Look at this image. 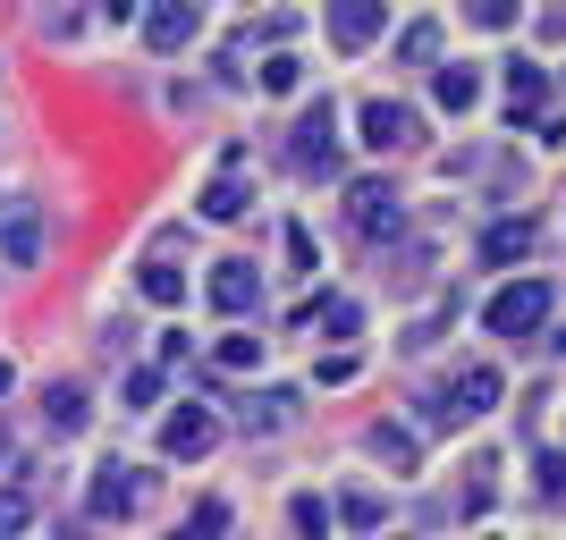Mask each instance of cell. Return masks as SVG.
<instances>
[{
  "mask_svg": "<svg viewBox=\"0 0 566 540\" xmlns=\"http://www.w3.org/2000/svg\"><path fill=\"white\" fill-rule=\"evenodd\" d=\"M465 18L482 25V34H507V25H516V0H473Z\"/></svg>",
  "mask_w": 566,
  "mask_h": 540,
  "instance_id": "obj_29",
  "label": "cell"
},
{
  "mask_svg": "<svg viewBox=\"0 0 566 540\" xmlns=\"http://www.w3.org/2000/svg\"><path fill=\"white\" fill-rule=\"evenodd\" d=\"M94 423V389H85V380H43V431L51 440H76V431Z\"/></svg>",
  "mask_w": 566,
  "mask_h": 540,
  "instance_id": "obj_10",
  "label": "cell"
},
{
  "mask_svg": "<svg viewBox=\"0 0 566 540\" xmlns=\"http://www.w3.org/2000/svg\"><path fill=\"white\" fill-rule=\"evenodd\" d=\"M533 481H542V498H566V447H549L542 465H533Z\"/></svg>",
  "mask_w": 566,
  "mask_h": 540,
  "instance_id": "obj_31",
  "label": "cell"
},
{
  "mask_svg": "<svg viewBox=\"0 0 566 540\" xmlns=\"http://www.w3.org/2000/svg\"><path fill=\"white\" fill-rule=\"evenodd\" d=\"M9 380H18V372H9V363H0V398H9Z\"/></svg>",
  "mask_w": 566,
  "mask_h": 540,
  "instance_id": "obj_33",
  "label": "cell"
},
{
  "mask_svg": "<svg viewBox=\"0 0 566 540\" xmlns=\"http://www.w3.org/2000/svg\"><path fill=\"white\" fill-rule=\"evenodd\" d=\"M212 447H220V414H212V405H169V414H161V456H169V465H203V456H212Z\"/></svg>",
  "mask_w": 566,
  "mask_h": 540,
  "instance_id": "obj_4",
  "label": "cell"
},
{
  "mask_svg": "<svg viewBox=\"0 0 566 540\" xmlns=\"http://www.w3.org/2000/svg\"><path fill=\"white\" fill-rule=\"evenodd\" d=\"M431 102H440V110H473V102H482V68H465V60L431 68Z\"/></svg>",
  "mask_w": 566,
  "mask_h": 540,
  "instance_id": "obj_19",
  "label": "cell"
},
{
  "mask_svg": "<svg viewBox=\"0 0 566 540\" xmlns=\"http://www.w3.org/2000/svg\"><path fill=\"white\" fill-rule=\"evenodd\" d=\"M313 321L331 329V338H355V329H364V305H355V296H331V305H313Z\"/></svg>",
  "mask_w": 566,
  "mask_h": 540,
  "instance_id": "obj_25",
  "label": "cell"
},
{
  "mask_svg": "<svg viewBox=\"0 0 566 540\" xmlns=\"http://www.w3.org/2000/svg\"><path fill=\"white\" fill-rule=\"evenodd\" d=\"M380 25H389L380 0H338V9H331V43L338 51H364V43H380Z\"/></svg>",
  "mask_w": 566,
  "mask_h": 540,
  "instance_id": "obj_16",
  "label": "cell"
},
{
  "mask_svg": "<svg viewBox=\"0 0 566 540\" xmlns=\"http://www.w3.org/2000/svg\"><path fill=\"white\" fill-rule=\"evenodd\" d=\"M338 523H347V532H380V523H389V498L373 490V481H355V490H338V507H331Z\"/></svg>",
  "mask_w": 566,
  "mask_h": 540,
  "instance_id": "obj_18",
  "label": "cell"
},
{
  "mask_svg": "<svg viewBox=\"0 0 566 540\" xmlns=\"http://www.w3.org/2000/svg\"><path fill=\"white\" fill-rule=\"evenodd\" d=\"M195 34H203V9H187V0H144V43L153 51H187Z\"/></svg>",
  "mask_w": 566,
  "mask_h": 540,
  "instance_id": "obj_11",
  "label": "cell"
},
{
  "mask_svg": "<svg viewBox=\"0 0 566 540\" xmlns=\"http://www.w3.org/2000/svg\"><path fill=\"white\" fill-rule=\"evenodd\" d=\"M85 507H94V516H118V523H127V516H144V507H153V473H144V465H118V456H111V465L94 473Z\"/></svg>",
  "mask_w": 566,
  "mask_h": 540,
  "instance_id": "obj_7",
  "label": "cell"
},
{
  "mask_svg": "<svg viewBox=\"0 0 566 540\" xmlns=\"http://www.w3.org/2000/svg\"><path fill=\"white\" fill-rule=\"evenodd\" d=\"M287 523H296V540H331V507H322V498H313V490H296V498H287Z\"/></svg>",
  "mask_w": 566,
  "mask_h": 540,
  "instance_id": "obj_23",
  "label": "cell"
},
{
  "mask_svg": "<svg viewBox=\"0 0 566 540\" xmlns=\"http://www.w3.org/2000/svg\"><path fill=\"white\" fill-rule=\"evenodd\" d=\"M0 465H9V431H0Z\"/></svg>",
  "mask_w": 566,
  "mask_h": 540,
  "instance_id": "obj_34",
  "label": "cell"
},
{
  "mask_svg": "<svg viewBox=\"0 0 566 540\" xmlns=\"http://www.w3.org/2000/svg\"><path fill=\"white\" fill-rule=\"evenodd\" d=\"M161 363H136V372H127V405H161Z\"/></svg>",
  "mask_w": 566,
  "mask_h": 540,
  "instance_id": "obj_28",
  "label": "cell"
},
{
  "mask_svg": "<svg viewBox=\"0 0 566 540\" xmlns=\"http://www.w3.org/2000/svg\"><path fill=\"white\" fill-rule=\"evenodd\" d=\"M507 118H549V68L542 60H507Z\"/></svg>",
  "mask_w": 566,
  "mask_h": 540,
  "instance_id": "obj_14",
  "label": "cell"
},
{
  "mask_svg": "<svg viewBox=\"0 0 566 540\" xmlns=\"http://www.w3.org/2000/svg\"><path fill=\"white\" fill-rule=\"evenodd\" d=\"M187 229H161L153 245H144L136 262V287H144V305H187Z\"/></svg>",
  "mask_w": 566,
  "mask_h": 540,
  "instance_id": "obj_3",
  "label": "cell"
},
{
  "mask_svg": "<svg viewBox=\"0 0 566 540\" xmlns=\"http://www.w3.org/2000/svg\"><path fill=\"white\" fill-rule=\"evenodd\" d=\"M499 398H507V380H499V363H465V372L449 380V405H457V423H473V414H491Z\"/></svg>",
  "mask_w": 566,
  "mask_h": 540,
  "instance_id": "obj_13",
  "label": "cell"
},
{
  "mask_svg": "<svg viewBox=\"0 0 566 540\" xmlns=\"http://www.w3.org/2000/svg\"><path fill=\"white\" fill-rule=\"evenodd\" d=\"M355 127H364V144H373L380 161H389V152H415V144H423V118L406 110V102H389V94L355 102Z\"/></svg>",
  "mask_w": 566,
  "mask_h": 540,
  "instance_id": "obj_6",
  "label": "cell"
},
{
  "mask_svg": "<svg viewBox=\"0 0 566 540\" xmlns=\"http://www.w3.org/2000/svg\"><path fill=\"white\" fill-rule=\"evenodd\" d=\"M491 481H499V465L482 456V465H473V481H465V516H491Z\"/></svg>",
  "mask_w": 566,
  "mask_h": 540,
  "instance_id": "obj_30",
  "label": "cell"
},
{
  "mask_svg": "<svg viewBox=\"0 0 566 540\" xmlns=\"http://www.w3.org/2000/svg\"><path fill=\"white\" fill-rule=\"evenodd\" d=\"M220 532H229V498H203V507L178 523V540H220Z\"/></svg>",
  "mask_w": 566,
  "mask_h": 540,
  "instance_id": "obj_24",
  "label": "cell"
},
{
  "mask_svg": "<svg viewBox=\"0 0 566 540\" xmlns=\"http://www.w3.org/2000/svg\"><path fill=\"white\" fill-rule=\"evenodd\" d=\"M229 321H245V313H262V271L245 254H229V262H212V287H203Z\"/></svg>",
  "mask_w": 566,
  "mask_h": 540,
  "instance_id": "obj_9",
  "label": "cell"
},
{
  "mask_svg": "<svg viewBox=\"0 0 566 540\" xmlns=\"http://www.w3.org/2000/svg\"><path fill=\"white\" fill-rule=\"evenodd\" d=\"M34 25H43V43H76V25H85V18H76V9H43Z\"/></svg>",
  "mask_w": 566,
  "mask_h": 540,
  "instance_id": "obj_32",
  "label": "cell"
},
{
  "mask_svg": "<svg viewBox=\"0 0 566 540\" xmlns=\"http://www.w3.org/2000/svg\"><path fill=\"white\" fill-rule=\"evenodd\" d=\"M398 60H406V68H431V60H440V18H415V25H406V34H398Z\"/></svg>",
  "mask_w": 566,
  "mask_h": 540,
  "instance_id": "obj_22",
  "label": "cell"
},
{
  "mask_svg": "<svg viewBox=\"0 0 566 540\" xmlns=\"http://www.w3.org/2000/svg\"><path fill=\"white\" fill-rule=\"evenodd\" d=\"M287 161L305 169V178H338V102H305L296 110V136H287Z\"/></svg>",
  "mask_w": 566,
  "mask_h": 540,
  "instance_id": "obj_1",
  "label": "cell"
},
{
  "mask_svg": "<svg viewBox=\"0 0 566 540\" xmlns=\"http://www.w3.org/2000/svg\"><path fill=\"white\" fill-rule=\"evenodd\" d=\"M347 220H355V236H398V220H406V203H398V187H389V169H373V178H347Z\"/></svg>",
  "mask_w": 566,
  "mask_h": 540,
  "instance_id": "obj_5",
  "label": "cell"
},
{
  "mask_svg": "<svg viewBox=\"0 0 566 540\" xmlns=\"http://www.w3.org/2000/svg\"><path fill=\"white\" fill-rule=\"evenodd\" d=\"M296 76H305V68H296L287 51H271V60L254 68V85H262V94H296Z\"/></svg>",
  "mask_w": 566,
  "mask_h": 540,
  "instance_id": "obj_26",
  "label": "cell"
},
{
  "mask_svg": "<svg viewBox=\"0 0 566 540\" xmlns=\"http://www.w3.org/2000/svg\"><path fill=\"white\" fill-rule=\"evenodd\" d=\"M296 405H305L296 389H254V398L237 405V431H245V440H280V431L296 423Z\"/></svg>",
  "mask_w": 566,
  "mask_h": 540,
  "instance_id": "obj_12",
  "label": "cell"
},
{
  "mask_svg": "<svg viewBox=\"0 0 566 540\" xmlns=\"http://www.w3.org/2000/svg\"><path fill=\"white\" fill-rule=\"evenodd\" d=\"M364 447H373L398 481H415V465H423V447H415V431H406V423H373V431H364Z\"/></svg>",
  "mask_w": 566,
  "mask_h": 540,
  "instance_id": "obj_17",
  "label": "cell"
},
{
  "mask_svg": "<svg viewBox=\"0 0 566 540\" xmlns=\"http://www.w3.org/2000/svg\"><path fill=\"white\" fill-rule=\"evenodd\" d=\"M533 254V220H491V229H482V262H524Z\"/></svg>",
  "mask_w": 566,
  "mask_h": 540,
  "instance_id": "obj_20",
  "label": "cell"
},
{
  "mask_svg": "<svg viewBox=\"0 0 566 540\" xmlns=\"http://www.w3.org/2000/svg\"><path fill=\"white\" fill-rule=\"evenodd\" d=\"M482 321H491V338H507V347H516V338H542L549 329V279H507Z\"/></svg>",
  "mask_w": 566,
  "mask_h": 540,
  "instance_id": "obj_2",
  "label": "cell"
},
{
  "mask_svg": "<svg viewBox=\"0 0 566 540\" xmlns=\"http://www.w3.org/2000/svg\"><path fill=\"white\" fill-rule=\"evenodd\" d=\"M18 532H34V490H25V481H0V540H18Z\"/></svg>",
  "mask_w": 566,
  "mask_h": 540,
  "instance_id": "obj_21",
  "label": "cell"
},
{
  "mask_svg": "<svg viewBox=\"0 0 566 540\" xmlns=\"http://www.w3.org/2000/svg\"><path fill=\"white\" fill-rule=\"evenodd\" d=\"M43 212H34V203H25V194H9V203H0V262H9V271H34V262H43Z\"/></svg>",
  "mask_w": 566,
  "mask_h": 540,
  "instance_id": "obj_8",
  "label": "cell"
},
{
  "mask_svg": "<svg viewBox=\"0 0 566 540\" xmlns=\"http://www.w3.org/2000/svg\"><path fill=\"white\" fill-rule=\"evenodd\" d=\"M195 212L220 220V229H229V220H245V212H254V178H245V169H220L212 187L195 194Z\"/></svg>",
  "mask_w": 566,
  "mask_h": 540,
  "instance_id": "obj_15",
  "label": "cell"
},
{
  "mask_svg": "<svg viewBox=\"0 0 566 540\" xmlns=\"http://www.w3.org/2000/svg\"><path fill=\"white\" fill-rule=\"evenodd\" d=\"M212 354H220V363H229V372H254V363H262V347H254V338H245V329H229V338H212Z\"/></svg>",
  "mask_w": 566,
  "mask_h": 540,
  "instance_id": "obj_27",
  "label": "cell"
}]
</instances>
